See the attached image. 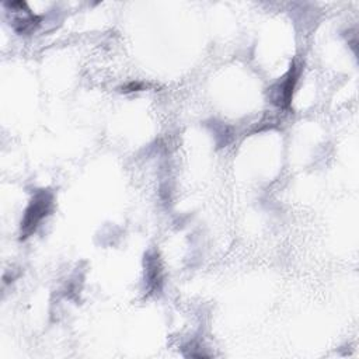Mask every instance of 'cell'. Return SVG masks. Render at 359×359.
Wrapping results in <instances>:
<instances>
[{
	"label": "cell",
	"instance_id": "6da1fadb",
	"mask_svg": "<svg viewBox=\"0 0 359 359\" xmlns=\"http://www.w3.org/2000/svg\"><path fill=\"white\" fill-rule=\"evenodd\" d=\"M52 208H53V192L48 188L38 189L32 195L24 212L21 226H20V238L21 240L28 238L38 229L41 222L46 216H49V213L52 212Z\"/></svg>",
	"mask_w": 359,
	"mask_h": 359
},
{
	"label": "cell",
	"instance_id": "7a4b0ae2",
	"mask_svg": "<svg viewBox=\"0 0 359 359\" xmlns=\"http://www.w3.org/2000/svg\"><path fill=\"white\" fill-rule=\"evenodd\" d=\"M299 73L300 69L296 66V63L293 62L287 70V73L276 83L272 86V88L269 90L271 94V102L273 105H276L280 109H290V104H292V98H293V93H294V87L299 79Z\"/></svg>",
	"mask_w": 359,
	"mask_h": 359
},
{
	"label": "cell",
	"instance_id": "3957f363",
	"mask_svg": "<svg viewBox=\"0 0 359 359\" xmlns=\"http://www.w3.org/2000/svg\"><path fill=\"white\" fill-rule=\"evenodd\" d=\"M4 6L8 10L7 13L10 15V22L17 34H31L39 25L41 18L28 8L25 1H8Z\"/></svg>",
	"mask_w": 359,
	"mask_h": 359
},
{
	"label": "cell",
	"instance_id": "277c9868",
	"mask_svg": "<svg viewBox=\"0 0 359 359\" xmlns=\"http://www.w3.org/2000/svg\"><path fill=\"white\" fill-rule=\"evenodd\" d=\"M144 278L149 293H157L163 285V269L160 257L156 251H150L144 255Z\"/></svg>",
	"mask_w": 359,
	"mask_h": 359
},
{
	"label": "cell",
	"instance_id": "5b68a950",
	"mask_svg": "<svg viewBox=\"0 0 359 359\" xmlns=\"http://www.w3.org/2000/svg\"><path fill=\"white\" fill-rule=\"evenodd\" d=\"M142 88H143V84H140V83H129L128 86L123 87L122 91L129 93V91H139V90H142Z\"/></svg>",
	"mask_w": 359,
	"mask_h": 359
}]
</instances>
